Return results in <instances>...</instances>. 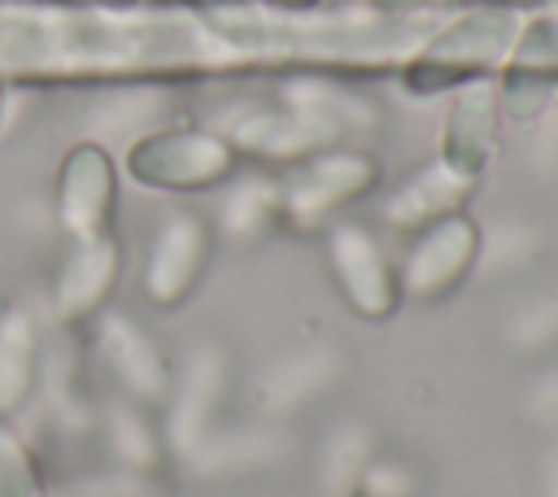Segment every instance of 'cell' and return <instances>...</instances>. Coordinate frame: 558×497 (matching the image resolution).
Masks as SVG:
<instances>
[{"mask_svg":"<svg viewBox=\"0 0 558 497\" xmlns=\"http://www.w3.org/2000/svg\"><path fill=\"white\" fill-rule=\"evenodd\" d=\"M519 22L523 17L514 4H471L449 22H436L427 39L405 57L401 83L414 96H432V92H453L462 83L484 78L506 61L519 35Z\"/></svg>","mask_w":558,"mask_h":497,"instance_id":"obj_1","label":"cell"},{"mask_svg":"<svg viewBox=\"0 0 558 497\" xmlns=\"http://www.w3.org/2000/svg\"><path fill=\"white\" fill-rule=\"evenodd\" d=\"M122 170L148 192H209L235 170V148L214 126H153L126 144Z\"/></svg>","mask_w":558,"mask_h":497,"instance_id":"obj_2","label":"cell"},{"mask_svg":"<svg viewBox=\"0 0 558 497\" xmlns=\"http://www.w3.org/2000/svg\"><path fill=\"white\" fill-rule=\"evenodd\" d=\"M379 183V161L366 148L336 144L323 153H310L296 161V170L279 183L283 187V218L301 231L327 227L340 209L375 192Z\"/></svg>","mask_w":558,"mask_h":497,"instance_id":"obj_3","label":"cell"},{"mask_svg":"<svg viewBox=\"0 0 558 497\" xmlns=\"http://www.w3.org/2000/svg\"><path fill=\"white\" fill-rule=\"evenodd\" d=\"M327 270L336 279L344 305L366 323H388L397 314V305L405 301L392 253L362 222L327 227Z\"/></svg>","mask_w":558,"mask_h":497,"instance_id":"obj_4","label":"cell"},{"mask_svg":"<svg viewBox=\"0 0 558 497\" xmlns=\"http://www.w3.org/2000/svg\"><path fill=\"white\" fill-rule=\"evenodd\" d=\"M558 100V9H536L519 22V35L501 61L497 105L501 122L532 126Z\"/></svg>","mask_w":558,"mask_h":497,"instance_id":"obj_5","label":"cell"},{"mask_svg":"<svg viewBox=\"0 0 558 497\" xmlns=\"http://www.w3.org/2000/svg\"><path fill=\"white\" fill-rule=\"evenodd\" d=\"M480 248H484V231H480V222L466 209L445 214L432 227L414 231L405 257L397 262L401 296H410V301H440V296H449L480 266Z\"/></svg>","mask_w":558,"mask_h":497,"instance_id":"obj_6","label":"cell"},{"mask_svg":"<svg viewBox=\"0 0 558 497\" xmlns=\"http://www.w3.org/2000/svg\"><path fill=\"white\" fill-rule=\"evenodd\" d=\"M52 214L65 240H87L113 231L118 214V161L105 144L78 140L65 148L52 183Z\"/></svg>","mask_w":558,"mask_h":497,"instance_id":"obj_7","label":"cell"},{"mask_svg":"<svg viewBox=\"0 0 558 497\" xmlns=\"http://www.w3.org/2000/svg\"><path fill=\"white\" fill-rule=\"evenodd\" d=\"M209 253H214V235L205 218L192 209H170L157 222L148 253H144V275H140L144 301L157 310H179L196 292L209 266Z\"/></svg>","mask_w":558,"mask_h":497,"instance_id":"obj_8","label":"cell"},{"mask_svg":"<svg viewBox=\"0 0 558 497\" xmlns=\"http://www.w3.org/2000/svg\"><path fill=\"white\" fill-rule=\"evenodd\" d=\"M122 262L126 248L113 231L87 235V240H70L65 257L52 270V288H48V310L61 327H83L96 323L122 279Z\"/></svg>","mask_w":558,"mask_h":497,"instance_id":"obj_9","label":"cell"},{"mask_svg":"<svg viewBox=\"0 0 558 497\" xmlns=\"http://www.w3.org/2000/svg\"><path fill=\"white\" fill-rule=\"evenodd\" d=\"M205 126H214L235 153L248 157H266V161H301L310 153L336 148V140L314 126L305 113L279 105H262V100H231L222 105Z\"/></svg>","mask_w":558,"mask_h":497,"instance_id":"obj_10","label":"cell"},{"mask_svg":"<svg viewBox=\"0 0 558 497\" xmlns=\"http://www.w3.org/2000/svg\"><path fill=\"white\" fill-rule=\"evenodd\" d=\"M96 349L113 375V384L122 388L126 401L135 405H166L170 388H174V371L166 362L161 340L126 310H109L96 318Z\"/></svg>","mask_w":558,"mask_h":497,"instance_id":"obj_11","label":"cell"},{"mask_svg":"<svg viewBox=\"0 0 558 497\" xmlns=\"http://www.w3.org/2000/svg\"><path fill=\"white\" fill-rule=\"evenodd\" d=\"M497 135H501L497 83L475 78V83L453 87V100H449L445 126H440V161L466 179H480L497 153Z\"/></svg>","mask_w":558,"mask_h":497,"instance_id":"obj_12","label":"cell"},{"mask_svg":"<svg viewBox=\"0 0 558 497\" xmlns=\"http://www.w3.org/2000/svg\"><path fill=\"white\" fill-rule=\"evenodd\" d=\"M222 392H227V357L214 344H201L196 353H187V366H183V375H174V388H170V401H166L170 405L166 445L179 458H187L214 432Z\"/></svg>","mask_w":558,"mask_h":497,"instance_id":"obj_13","label":"cell"},{"mask_svg":"<svg viewBox=\"0 0 558 497\" xmlns=\"http://www.w3.org/2000/svg\"><path fill=\"white\" fill-rule=\"evenodd\" d=\"M475 183L480 179H466V174H458V170H449L440 157L436 161H427V166H418L410 179H401L392 192H388V201H384V222L392 227V231H423V227H432L436 218H445V214H458V209H466V201L475 196Z\"/></svg>","mask_w":558,"mask_h":497,"instance_id":"obj_14","label":"cell"},{"mask_svg":"<svg viewBox=\"0 0 558 497\" xmlns=\"http://www.w3.org/2000/svg\"><path fill=\"white\" fill-rule=\"evenodd\" d=\"M39 375H44L39 323L22 305H0V419L26 410V401L39 392Z\"/></svg>","mask_w":558,"mask_h":497,"instance_id":"obj_15","label":"cell"},{"mask_svg":"<svg viewBox=\"0 0 558 497\" xmlns=\"http://www.w3.org/2000/svg\"><path fill=\"white\" fill-rule=\"evenodd\" d=\"M336 375H340V353L336 349L310 344V349L283 353L257 375V405L270 410V414H288V410L314 401Z\"/></svg>","mask_w":558,"mask_h":497,"instance_id":"obj_16","label":"cell"},{"mask_svg":"<svg viewBox=\"0 0 558 497\" xmlns=\"http://www.w3.org/2000/svg\"><path fill=\"white\" fill-rule=\"evenodd\" d=\"M288 109L305 113L314 126H323L336 144L353 140V135H366L375 126V105L340 83H327V78H292L279 96Z\"/></svg>","mask_w":558,"mask_h":497,"instance_id":"obj_17","label":"cell"},{"mask_svg":"<svg viewBox=\"0 0 558 497\" xmlns=\"http://www.w3.org/2000/svg\"><path fill=\"white\" fill-rule=\"evenodd\" d=\"M288 453V436L279 427H231V432H209L183 462L201 475H227V471H248V466H270Z\"/></svg>","mask_w":558,"mask_h":497,"instance_id":"obj_18","label":"cell"},{"mask_svg":"<svg viewBox=\"0 0 558 497\" xmlns=\"http://www.w3.org/2000/svg\"><path fill=\"white\" fill-rule=\"evenodd\" d=\"M279 218H283V187L270 174H244L218 201V227L240 244L266 235Z\"/></svg>","mask_w":558,"mask_h":497,"instance_id":"obj_19","label":"cell"},{"mask_svg":"<svg viewBox=\"0 0 558 497\" xmlns=\"http://www.w3.org/2000/svg\"><path fill=\"white\" fill-rule=\"evenodd\" d=\"M105 440H109L113 458L122 462V471H135V475L157 471V462L166 453V432L153 423V410L135 405L126 397L105 410Z\"/></svg>","mask_w":558,"mask_h":497,"instance_id":"obj_20","label":"cell"},{"mask_svg":"<svg viewBox=\"0 0 558 497\" xmlns=\"http://www.w3.org/2000/svg\"><path fill=\"white\" fill-rule=\"evenodd\" d=\"M161 109H166V96L161 92H153V87H126V92H113V96H105L96 109H92V118H87V140H96V144H131V140H140L144 131H153V126H161L157 118H161Z\"/></svg>","mask_w":558,"mask_h":497,"instance_id":"obj_21","label":"cell"},{"mask_svg":"<svg viewBox=\"0 0 558 497\" xmlns=\"http://www.w3.org/2000/svg\"><path fill=\"white\" fill-rule=\"evenodd\" d=\"M371 449L375 445H371V432L362 423H340L323 440V453H318V488L327 497H353L366 462L375 458Z\"/></svg>","mask_w":558,"mask_h":497,"instance_id":"obj_22","label":"cell"},{"mask_svg":"<svg viewBox=\"0 0 558 497\" xmlns=\"http://www.w3.org/2000/svg\"><path fill=\"white\" fill-rule=\"evenodd\" d=\"M0 497H44L39 462L9 419H0Z\"/></svg>","mask_w":558,"mask_h":497,"instance_id":"obj_23","label":"cell"},{"mask_svg":"<svg viewBox=\"0 0 558 497\" xmlns=\"http://www.w3.org/2000/svg\"><path fill=\"white\" fill-rule=\"evenodd\" d=\"M410 493H414V471L397 458H371L357 480V497H410Z\"/></svg>","mask_w":558,"mask_h":497,"instance_id":"obj_24","label":"cell"},{"mask_svg":"<svg viewBox=\"0 0 558 497\" xmlns=\"http://www.w3.org/2000/svg\"><path fill=\"white\" fill-rule=\"evenodd\" d=\"M532 244H536V231L532 227H523V222H510L506 231H497V235H484V248H480V262L484 266H514V262H527L532 257Z\"/></svg>","mask_w":558,"mask_h":497,"instance_id":"obj_25","label":"cell"},{"mask_svg":"<svg viewBox=\"0 0 558 497\" xmlns=\"http://www.w3.org/2000/svg\"><path fill=\"white\" fill-rule=\"evenodd\" d=\"M532 166L545 174L558 170V100L532 122Z\"/></svg>","mask_w":558,"mask_h":497,"instance_id":"obj_26","label":"cell"},{"mask_svg":"<svg viewBox=\"0 0 558 497\" xmlns=\"http://www.w3.org/2000/svg\"><path fill=\"white\" fill-rule=\"evenodd\" d=\"M532 419L558 427V366L549 375H541V384L532 388Z\"/></svg>","mask_w":558,"mask_h":497,"instance_id":"obj_27","label":"cell"},{"mask_svg":"<svg viewBox=\"0 0 558 497\" xmlns=\"http://www.w3.org/2000/svg\"><path fill=\"white\" fill-rule=\"evenodd\" d=\"M541 493L545 497H558V440L549 445V453L541 462Z\"/></svg>","mask_w":558,"mask_h":497,"instance_id":"obj_28","label":"cell"},{"mask_svg":"<svg viewBox=\"0 0 558 497\" xmlns=\"http://www.w3.org/2000/svg\"><path fill=\"white\" fill-rule=\"evenodd\" d=\"M357 4H366L371 13H423L427 9V0H357Z\"/></svg>","mask_w":558,"mask_h":497,"instance_id":"obj_29","label":"cell"},{"mask_svg":"<svg viewBox=\"0 0 558 497\" xmlns=\"http://www.w3.org/2000/svg\"><path fill=\"white\" fill-rule=\"evenodd\" d=\"M279 13H314L323 0H270Z\"/></svg>","mask_w":558,"mask_h":497,"instance_id":"obj_30","label":"cell"},{"mask_svg":"<svg viewBox=\"0 0 558 497\" xmlns=\"http://www.w3.org/2000/svg\"><path fill=\"white\" fill-rule=\"evenodd\" d=\"M4 126H9V87L0 78V140H4Z\"/></svg>","mask_w":558,"mask_h":497,"instance_id":"obj_31","label":"cell"},{"mask_svg":"<svg viewBox=\"0 0 558 497\" xmlns=\"http://www.w3.org/2000/svg\"><path fill=\"white\" fill-rule=\"evenodd\" d=\"M427 4H475V0H427Z\"/></svg>","mask_w":558,"mask_h":497,"instance_id":"obj_32","label":"cell"},{"mask_svg":"<svg viewBox=\"0 0 558 497\" xmlns=\"http://www.w3.org/2000/svg\"><path fill=\"white\" fill-rule=\"evenodd\" d=\"M96 4H131V0H96Z\"/></svg>","mask_w":558,"mask_h":497,"instance_id":"obj_33","label":"cell"},{"mask_svg":"<svg viewBox=\"0 0 558 497\" xmlns=\"http://www.w3.org/2000/svg\"><path fill=\"white\" fill-rule=\"evenodd\" d=\"M61 497H96V493H61Z\"/></svg>","mask_w":558,"mask_h":497,"instance_id":"obj_34","label":"cell"}]
</instances>
